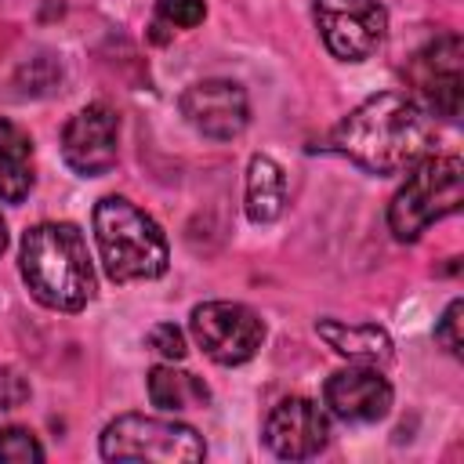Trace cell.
Returning a JSON list of instances; mask_svg holds the SVG:
<instances>
[{
  "label": "cell",
  "mask_w": 464,
  "mask_h": 464,
  "mask_svg": "<svg viewBox=\"0 0 464 464\" xmlns=\"http://www.w3.org/2000/svg\"><path fill=\"white\" fill-rule=\"evenodd\" d=\"M431 138V112L410 94L384 91L359 102L337 123V130L330 134V149L370 174H399L428 156Z\"/></svg>",
  "instance_id": "cell-1"
},
{
  "label": "cell",
  "mask_w": 464,
  "mask_h": 464,
  "mask_svg": "<svg viewBox=\"0 0 464 464\" xmlns=\"http://www.w3.org/2000/svg\"><path fill=\"white\" fill-rule=\"evenodd\" d=\"M22 279L54 312H80L94 297L87 239L72 221H40L22 236Z\"/></svg>",
  "instance_id": "cell-2"
},
{
  "label": "cell",
  "mask_w": 464,
  "mask_h": 464,
  "mask_svg": "<svg viewBox=\"0 0 464 464\" xmlns=\"http://www.w3.org/2000/svg\"><path fill=\"white\" fill-rule=\"evenodd\" d=\"M94 243L112 283L160 279L170 265L163 228L130 199L105 196L94 207Z\"/></svg>",
  "instance_id": "cell-3"
},
{
  "label": "cell",
  "mask_w": 464,
  "mask_h": 464,
  "mask_svg": "<svg viewBox=\"0 0 464 464\" xmlns=\"http://www.w3.org/2000/svg\"><path fill=\"white\" fill-rule=\"evenodd\" d=\"M464 203L460 156H420L388 203V228L395 239H417L428 225L457 214Z\"/></svg>",
  "instance_id": "cell-4"
},
{
  "label": "cell",
  "mask_w": 464,
  "mask_h": 464,
  "mask_svg": "<svg viewBox=\"0 0 464 464\" xmlns=\"http://www.w3.org/2000/svg\"><path fill=\"white\" fill-rule=\"evenodd\" d=\"M98 450L105 460L181 464V460L207 457V446L192 424H181L174 417H145V413H123V417L109 420Z\"/></svg>",
  "instance_id": "cell-5"
},
{
  "label": "cell",
  "mask_w": 464,
  "mask_h": 464,
  "mask_svg": "<svg viewBox=\"0 0 464 464\" xmlns=\"http://www.w3.org/2000/svg\"><path fill=\"white\" fill-rule=\"evenodd\" d=\"M192 341L218 366H239L257 355L265 341V323L254 308L239 301H203L188 315Z\"/></svg>",
  "instance_id": "cell-6"
},
{
  "label": "cell",
  "mask_w": 464,
  "mask_h": 464,
  "mask_svg": "<svg viewBox=\"0 0 464 464\" xmlns=\"http://www.w3.org/2000/svg\"><path fill=\"white\" fill-rule=\"evenodd\" d=\"M315 25L334 58L362 62L381 47L388 11L377 0H315Z\"/></svg>",
  "instance_id": "cell-7"
},
{
  "label": "cell",
  "mask_w": 464,
  "mask_h": 464,
  "mask_svg": "<svg viewBox=\"0 0 464 464\" xmlns=\"http://www.w3.org/2000/svg\"><path fill=\"white\" fill-rule=\"evenodd\" d=\"M413 87L420 91V105L435 116L457 120L464 105V44L457 33L435 36L410 65Z\"/></svg>",
  "instance_id": "cell-8"
},
{
  "label": "cell",
  "mask_w": 464,
  "mask_h": 464,
  "mask_svg": "<svg viewBox=\"0 0 464 464\" xmlns=\"http://www.w3.org/2000/svg\"><path fill=\"white\" fill-rule=\"evenodd\" d=\"M120 149V116L105 102L83 105L62 130V160L80 178H102L116 167Z\"/></svg>",
  "instance_id": "cell-9"
},
{
  "label": "cell",
  "mask_w": 464,
  "mask_h": 464,
  "mask_svg": "<svg viewBox=\"0 0 464 464\" xmlns=\"http://www.w3.org/2000/svg\"><path fill=\"white\" fill-rule=\"evenodd\" d=\"M181 116L207 138L214 141H228L236 134L246 130L250 123V98L236 80L225 76H210V80H196L181 91Z\"/></svg>",
  "instance_id": "cell-10"
},
{
  "label": "cell",
  "mask_w": 464,
  "mask_h": 464,
  "mask_svg": "<svg viewBox=\"0 0 464 464\" xmlns=\"http://www.w3.org/2000/svg\"><path fill=\"white\" fill-rule=\"evenodd\" d=\"M261 435L276 457L308 460L326 446L330 424H326V413L319 410V402H312L304 395H286L268 410Z\"/></svg>",
  "instance_id": "cell-11"
},
{
  "label": "cell",
  "mask_w": 464,
  "mask_h": 464,
  "mask_svg": "<svg viewBox=\"0 0 464 464\" xmlns=\"http://www.w3.org/2000/svg\"><path fill=\"white\" fill-rule=\"evenodd\" d=\"M323 402L337 420L373 424L392 410V384L373 366H348L326 377Z\"/></svg>",
  "instance_id": "cell-12"
},
{
  "label": "cell",
  "mask_w": 464,
  "mask_h": 464,
  "mask_svg": "<svg viewBox=\"0 0 464 464\" xmlns=\"http://www.w3.org/2000/svg\"><path fill=\"white\" fill-rule=\"evenodd\" d=\"M315 334L344 359L352 362H388L392 359V337L373 323H341V319H319Z\"/></svg>",
  "instance_id": "cell-13"
},
{
  "label": "cell",
  "mask_w": 464,
  "mask_h": 464,
  "mask_svg": "<svg viewBox=\"0 0 464 464\" xmlns=\"http://www.w3.org/2000/svg\"><path fill=\"white\" fill-rule=\"evenodd\" d=\"M33 188V141L29 134L0 116V199L22 203Z\"/></svg>",
  "instance_id": "cell-14"
},
{
  "label": "cell",
  "mask_w": 464,
  "mask_h": 464,
  "mask_svg": "<svg viewBox=\"0 0 464 464\" xmlns=\"http://www.w3.org/2000/svg\"><path fill=\"white\" fill-rule=\"evenodd\" d=\"M283 203H286L283 167L265 152L250 156V163H246V218L254 225H268L283 214Z\"/></svg>",
  "instance_id": "cell-15"
},
{
  "label": "cell",
  "mask_w": 464,
  "mask_h": 464,
  "mask_svg": "<svg viewBox=\"0 0 464 464\" xmlns=\"http://www.w3.org/2000/svg\"><path fill=\"white\" fill-rule=\"evenodd\" d=\"M149 399L163 413H181V410H203L210 402V388L203 377L188 370H174V362H160L149 370Z\"/></svg>",
  "instance_id": "cell-16"
},
{
  "label": "cell",
  "mask_w": 464,
  "mask_h": 464,
  "mask_svg": "<svg viewBox=\"0 0 464 464\" xmlns=\"http://www.w3.org/2000/svg\"><path fill=\"white\" fill-rule=\"evenodd\" d=\"M0 460L4 464H29V460H44V446L36 442V435L22 424L0 428Z\"/></svg>",
  "instance_id": "cell-17"
},
{
  "label": "cell",
  "mask_w": 464,
  "mask_h": 464,
  "mask_svg": "<svg viewBox=\"0 0 464 464\" xmlns=\"http://www.w3.org/2000/svg\"><path fill=\"white\" fill-rule=\"evenodd\" d=\"M156 18L163 25H174V29H196L207 18V4L203 0H160Z\"/></svg>",
  "instance_id": "cell-18"
},
{
  "label": "cell",
  "mask_w": 464,
  "mask_h": 464,
  "mask_svg": "<svg viewBox=\"0 0 464 464\" xmlns=\"http://www.w3.org/2000/svg\"><path fill=\"white\" fill-rule=\"evenodd\" d=\"M460 323H464V301H450V308L442 312V319H439V326H435V341H439L450 355H460V348H464Z\"/></svg>",
  "instance_id": "cell-19"
},
{
  "label": "cell",
  "mask_w": 464,
  "mask_h": 464,
  "mask_svg": "<svg viewBox=\"0 0 464 464\" xmlns=\"http://www.w3.org/2000/svg\"><path fill=\"white\" fill-rule=\"evenodd\" d=\"M149 348L156 352V355H163V359H170V362H178V359H185V334L174 326V323H156L152 330H149Z\"/></svg>",
  "instance_id": "cell-20"
},
{
  "label": "cell",
  "mask_w": 464,
  "mask_h": 464,
  "mask_svg": "<svg viewBox=\"0 0 464 464\" xmlns=\"http://www.w3.org/2000/svg\"><path fill=\"white\" fill-rule=\"evenodd\" d=\"M29 399V384L18 370H0V410H14Z\"/></svg>",
  "instance_id": "cell-21"
},
{
  "label": "cell",
  "mask_w": 464,
  "mask_h": 464,
  "mask_svg": "<svg viewBox=\"0 0 464 464\" xmlns=\"http://www.w3.org/2000/svg\"><path fill=\"white\" fill-rule=\"evenodd\" d=\"M4 246H7V225H4V214H0V254H4Z\"/></svg>",
  "instance_id": "cell-22"
}]
</instances>
